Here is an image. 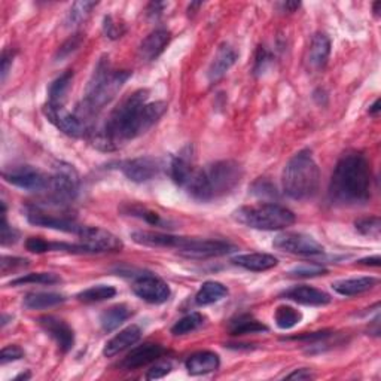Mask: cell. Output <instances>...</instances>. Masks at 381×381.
<instances>
[{"mask_svg": "<svg viewBox=\"0 0 381 381\" xmlns=\"http://www.w3.org/2000/svg\"><path fill=\"white\" fill-rule=\"evenodd\" d=\"M149 93L139 90L119 103L94 137V145L102 150H114L154 127L166 114L164 102H148Z\"/></svg>", "mask_w": 381, "mask_h": 381, "instance_id": "cell-1", "label": "cell"}, {"mask_svg": "<svg viewBox=\"0 0 381 381\" xmlns=\"http://www.w3.org/2000/svg\"><path fill=\"white\" fill-rule=\"evenodd\" d=\"M371 166L362 152L348 150L334 169L329 199L340 205H362L371 199Z\"/></svg>", "mask_w": 381, "mask_h": 381, "instance_id": "cell-2", "label": "cell"}, {"mask_svg": "<svg viewBox=\"0 0 381 381\" xmlns=\"http://www.w3.org/2000/svg\"><path fill=\"white\" fill-rule=\"evenodd\" d=\"M243 178V170L235 161L224 160L203 169H194L183 188L192 199L212 201L230 194Z\"/></svg>", "mask_w": 381, "mask_h": 381, "instance_id": "cell-3", "label": "cell"}, {"mask_svg": "<svg viewBox=\"0 0 381 381\" xmlns=\"http://www.w3.org/2000/svg\"><path fill=\"white\" fill-rule=\"evenodd\" d=\"M130 76H132V73L127 70H114L109 61L102 59L97 64L88 85H86L82 102V114L78 115L82 121L85 123L84 118L95 115L106 104L111 103Z\"/></svg>", "mask_w": 381, "mask_h": 381, "instance_id": "cell-4", "label": "cell"}, {"mask_svg": "<svg viewBox=\"0 0 381 381\" xmlns=\"http://www.w3.org/2000/svg\"><path fill=\"white\" fill-rule=\"evenodd\" d=\"M283 191L293 200H309L319 191L320 170L311 150L302 149L283 169Z\"/></svg>", "mask_w": 381, "mask_h": 381, "instance_id": "cell-5", "label": "cell"}, {"mask_svg": "<svg viewBox=\"0 0 381 381\" xmlns=\"http://www.w3.org/2000/svg\"><path fill=\"white\" fill-rule=\"evenodd\" d=\"M233 217L244 226L263 231H277L295 224V215L279 204L244 205L233 213Z\"/></svg>", "mask_w": 381, "mask_h": 381, "instance_id": "cell-6", "label": "cell"}, {"mask_svg": "<svg viewBox=\"0 0 381 381\" xmlns=\"http://www.w3.org/2000/svg\"><path fill=\"white\" fill-rule=\"evenodd\" d=\"M79 189V176L73 166L59 162L56 170L51 174V183L47 194L57 205H63L73 201L78 195Z\"/></svg>", "mask_w": 381, "mask_h": 381, "instance_id": "cell-7", "label": "cell"}, {"mask_svg": "<svg viewBox=\"0 0 381 381\" xmlns=\"http://www.w3.org/2000/svg\"><path fill=\"white\" fill-rule=\"evenodd\" d=\"M26 216L29 222L36 226L49 228V230H57V231L70 233L76 235H78L84 228V225H79L73 219V217H69L68 215H59L56 212H49L47 210L45 205H39V204L27 205Z\"/></svg>", "mask_w": 381, "mask_h": 381, "instance_id": "cell-8", "label": "cell"}, {"mask_svg": "<svg viewBox=\"0 0 381 381\" xmlns=\"http://www.w3.org/2000/svg\"><path fill=\"white\" fill-rule=\"evenodd\" d=\"M3 179L17 188L30 192H48L51 176L31 166H17L3 171Z\"/></svg>", "mask_w": 381, "mask_h": 381, "instance_id": "cell-9", "label": "cell"}, {"mask_svg": "<svg viewBox=\"0 0 381 381\" xmlns=\"http://www.w3.org/2000/svg\"><path fill=\"white\" fill-rule=\"evenodd\" d=\"M81 246L84 247L85 254H104V252H118L123 249V242L119 237L106 231L103 228L97 226H85L78 234Z\"/></svg>", "mask_w": 381, "mask_h": 381, "instance_id": "cell-10", "label": "cell"}, {"mask_svg": "<svg viewBox=\"0 0 381 381\" xmlns=\"http://www.w3.org/2000/svg\"><path fill=\"white\" fill-rule=\"evenodd\" d=\"M43 114L49 119V123L56 125L61 133L70 137H82L88 132V125H86L78 115L70 114L68 109L60 103L48 102L43 106Z\"/></svg>", "mask_w": 381, "mask_h": 381, "instance_id": "cell-11", "label": "cell"}, {"mask_svg": "<svg viewBox=\"0 0 381 381\" xmlns=\"http://www.w3.org/2000/svg\"><path fill=\"white\" fill-rule=\"evenodd\" d=\"M273 246L281 252L302 256H314L323 254V246L316 242L311 235L301 233H285L274 238Z\"/></svg>", "mask_w": 381, "mask_h": 381, "instance_id": "cell-12", "label": "cell"}, {"mask_svg": "<svg viewBox=\"0 0 381 381\" xmlns=\"http://www.w3.org/2000/svg\"><path fill=\"white\" fill-rule=\"evenodd\" d=\"M235 250V246L222 240H203V238H185L178 252L187 258H213L228 255Z\"/></svg>", "mask_w": 381, "mask_h": 381, "instance_id": "cell-13", "label": "cell"}, {"mask_svg": "<svg viewBox=\"0 0 381 381\" xmlns=\"http://www.w3.org/2000/svg\"><path fill=\"white\" fill-rule=\"evenodd\" d=\"M121 171L125 178L136 183H143L157 178L162 170V162L154 157H140L121 162Z\"/></svg>", "mask_w": 381, "mask_h": 381, "instance_id": "cell-14", "label": "cell"}, {"mask_svg": "<svg viewBox=\"0 0 381 381\" xmlns=\"http://www.w3.org/2000/svg\"><path fill=\"white\" fill-rule=\"evenodd\" d=\"M133 292L139 298L149 304H162L170 298V288L167 283L152 274L140 276L133 283Z\"/></svg>", "mask_w": 381, "mask_h": 381, "instance_id": "cell-15", "label": "cell"}, {"mask_svg": "<svg viewBox=\"0 0 381 381\" xmlns=\"http://www.w3.org/2000/svg\"><path fill=\"white\" fill-rule=\"evenodd\" d=\"M39 325L59 344L61 352L68 353L69 350H72L75 344V334L66 322L59 318H54V316H43V318L39 319Z\"/></svg>", "mask_w": 381, "mask_h": 381, "instance_id": "cell-16", "label": "cell"}, {"mask_svg": "<svg viewBox=\"0 0 381 381\" xmlns=\"http://www.w3.org/2000/svg\"><path fill=\"white\" fill-rule=\"evenodd\" d=\"M164 353H166V348L162 345L154 344V343H146L143 345L133 348V350L124 357V361L121 362V368L127 369V371H132V369L146 366L152 362L158 361V359Z\"/></svg>", "mask_w": 381, "mask_h": 381, "instance_id": "cell-17", "label": "cell"}, {"mask_svg": "<svg viewBox=\"0 0 381 381\" xmlns=\"http://www.w3.org/2000/svg\"><path fill=\"white\" fill-rule=\"evenodd\" d=\"M170 31L166 29H157L149 33L139 47V57L141 61L157 60L170 42Z\"/></svg>", "mask_w": 381, "mask_h": 381, "instance_id": "cell-18", "label": "cell"}, {"mask_svg": "<svg viewBox=\"0 0 381 381\" xmlns=\"http://www.w3.org/2000/svg\"><path fill=\"white\" fill-rule=\"evenodd\" d=\"M285 298L293 302L304 304V306H326V304L331 302V297L328 295V293L307 285L295 286L286 290Z\"/></svg>", "mask_w": 381, "mask_h": 381, "instance_id": "cell-19", "label": "cell"}, {"mask_svg": "<svg viewBox=\"0 0 381 381\" xmlns=\"http://www.w3.org/2000/svg\"><path fill=\"white\" fill-rule=\"evenodd\" d=\"M141 336V331L137 325H130L125 329L116 334L112 340H109L103 348L106 357H114L115 355L124 352L125 348L136 344Z\"/></svg>", "mask_w": 381, "mask_h": 381, "instance_id": "cell-20", "label": "cell"}, {"mask_svg": "<svg viewBox=\"0 0 381 381\" xmlns=\"http://www.w3.org/2000/svg\"><path fill=\"white\" fill-rule=\"evenodd\" d=\"M133 242L141 246L149 247H169V249H179L183 243L185 237H178L164 233H154V231H134L132 233Z\"/></svg>", "mask_w": 381, "mask_h": 381, "instance_id": "cell-21", "label": "cell"}, {"mask_svg": "<svg viewBox=\"0 0 381 381\" xmlns=\"http://www.w3.org/2000/svg\"><path fill=\"white\" fill-rule=\"evenodd\" d=\"M235 60H237L235 49L228 45V43H224V45L219 49H217L216 56H215V59L210 64V68H209V72H208L209 81L212 84L219 81L222 76L234 66Z\"/></svg>", "mask_w": 381, "mask_h": 381, "instance_id": "cell-22", "label": "cell"}, {"mask_svg": "<svg viewBox=\"0 0 381 381\" xmlns=\"http://www.w3.org/2000/svg\"><path fill=\"white\" fill-rule=\"evenodd\" d=\"M331 54V40L325 33H316L311 39L309 54H307V63L309 68L314 70H320L325 68V64L328 63Z\"/></svg>", "mask_w": 381, "mask_h": 381, "instance_id": "cell-23", "label": "cell"}, {"mask_svg": "<svg viewBox=\"0 0 381 381\" xmlns=\"http://www.w3.org/2000/svg\"><path fill=\"white\" fill-rule=\"evenodd\" d=\"M221 365V359L213 352H197L191 355L185 366L191 375H204L216 371Z\"/></svg>", "mask_w": 381, "mask_h": 381, "instance_id": "cell-24", "label": "cell"}, {"mask_svg": "<svg viewBox=\"0 0 381 381\" xmlns=\"http://www.w3.org/2000/svg\"><path fill=\"white\" fill-rule=\"evenodd\" d=\"M233 264L249 271H267L274 268L279 261L270 254H246L238 255L233 259Z\"/></svg>", "mask_w": 381, "mask_h": 381, "instance_id": "cell-25", "label": "cell"}, {"mask_svg": "<svg viewBox=\"0 0 381 381\" xmlns=\"http://www.w3.org/2000/svg\"><path fill=\"white\" fill-rule=\"evenodd\" d=\"M378 283L375 277H357V279H345L332 283V289L343 297H353L373 289Z\"/></svg>", "mask_w": 381, "mask_h": 381, "instance_id": "cell-26", "label": "cell"}, {"mask_svg": "<svg viewBox=\"0 0 381 381\" xmlns=\"http://www.w3.org/2000/svg\"><path fill=\"white\" fill-rule=\"evenodd\" d=\"M132 309H130L127 304H116V306L104 310L100 316V325L103 331H115L130 318V316H132Z\"/></svg>", "mask_w": 381, "mask_h": 381, "instance_id": "cell-27", "label": "cell"}, {"mask_svg": "<svg viewBox=\"0 0 381 381\" xmlns=\"http://www.w3.org/2000/svg\"><path fill=\"white\" fill-rule=\"evenodd\" d=\"M66 301L60 293L54 292H31L27 293L24 298V307L29 310H42V309H49L56 307L59 304H63Z\"/></svg>", "mask_w": 381, "mask_h": 381, "instance_id": "cell-28", "label": "cell"}, {"mask_svg": "<svg viewBox=\"0 0 381 381\" xmlns=\"http://www.w3.org/2000/svg\"><path fill=\"white\" fill-rule=\"evenodd\" d=\"M228 295V289L219 281H205L204 285L197 292V297H195V302L199 304L200 307L210 306L217 301L224 300Z\"/></svg>", "mask_w": 381, "mask_h": 381, "instance_id": "cell-29", "label": "cell"}, {"mask_svg": "<svg viewBox=\"0 0 381 381\" xmlns=\"http://www.w3.org/2000/svg\"><path fill=\"white\" fill-rule=\"evenodd\" d=\"M72 81H73V72L72 70H66L63 75H60L59 78L49 85V90H48L49 102L63 104L64 99H66V95L70 90Z\"/></svg>", "mask_w": 381, "mask_h": 381, "instance_id": "cell-30", "label": "cell"}, {"mask_svg": "<svg viewBox=\"0 0 381 381\" xmlns=\"http://www.w3.org/2000/svg\"><path fill=\"white\" fill-rule=\"evenodd\" d=\"M115 295H116V289L114 286L97 285L78 293V300L85 304H93V302H102L106 300H111Z\"/></svg>", "mask_w": 381, "mask_h": 381, "instance_id": "cell-31", "label": "cell"}, {"mask_svg": "<svg viewBox=\"0 0 381 381\" xmlns=\"http://www.w3.org/2000/svg\"><path fill=\"white\" fill-rule=\"evenodd\" d=\"M125 213H128L130 216L139 217V219H143L150 225H155V226H160V228H171L170 221L164 219V217H162L161 215L149 210L148 208H145V205H139V204L127 205Z\"/></svg>", "mask_w": 381, "mask_h": 381, "instance_id": "cell-32", "label": "cell"}, {"mask_svg": "<svg viewBox=\"0 0 381 381\" xmlns=\"http://www.w3.org/2000/svg\"><path fill=\"white\" fill-rule=\"evenodd\" d=\"M230 331L233 335H246V334H256V332H265L268 328L265 325L255 320L250 316H240L237 320L231 322Z\"/></svg>", "mask_w": 381, "mask_h": 381, "instance_id": "cell-33", "label": "cell"}, {"mask_svg": "<svg viewBox=\"0 0 381 381\" xmlns=\"http://www.w3.org/2000/svg\"><path fill=\"white\" fill-rule=\"evenodd\" d=\"M274 320L280 329H290L302 320V313L289 306H280L274 313Z\"/></svg>", "mask_w": 381, "mask_h": 381, "instance_id": "cell-34", "label": "cell"}, {"mask_svg": "<svg viewBox=\"0 0 381 381\" xmlns=\"http://www.w3.org/2000/svg\"><path fill=\"white\" fill-rule=\"evenodd\" d=\"M194 167L192 164L189 162V158L187 157H176L173 161H171V164H170V176L171 179L176 182L179 187L183 188V185L185 182L188 180L189 178V174L192 173Z\"/></svg>", "mask_w": 381, "mask_h": 381, "instance_id": "cell-35", "label": "cell"}, {"mask_svg": "<svg viewBox=\"0 0 381 381\" xmlns=\"http://www.w3.org/2000/svg\"><path fill=\"white\" fill-rule=\"evenodd\" d=\"M204 325V318L200 313H191L188 316H185L179 322L174 323L171 328L173 335H187L194 331H197L199 328Z\"/></svg>", "mask_w": 381, "mask_h": 381, "instance_id": "cell-36", "label": "cell"}, {"mask_svg": "<svg viewBox=\"0 0 381 381\" xmlns=\"http://www.w3.org/2000/svg\"><path fill=\"white\" fill-rule=\"evenodd\" d=\"M61 281V279L54 273H31L26 274L23 277H18L9 283L10 286H21L29 285V283H36V285H56V283Z\"/></svg>", "mask_w": 381, "mask_h": 381, "instance_id": "cell-37", "label": "cell"}, {"mask_svg": "<svg viewBox=\"0 0 381 381\" xmlns=\"http://www.w3.org/2000/svg\"><path fill=\"white\" fill-rule=\"evenodd\" d=\"M95 6H97V2H86V0H84V2H76L72 6V9L69 10L68 24L69 26L81 24L82 21L91 14L93 8H95Z\"/></svg>", "mask_w": 381, "mask_h": 381, "instance_id": "cell-38", "label": "cell"}, {"mask_svg": "<svg viewBox=\"0 0 381 381\" xmlns=\"http://www.w3.org/2000/svg\"><path fill=\"white\" fill-rule=\"evenodd\" d=\"M356 230L362 235L378 238L380 237V219L377 216L371 217H364V219H359L355 222Z\"/></svg>", "mask_w": 381, "mask_h": 381, "instance_id": "cell-39", "label": "cell"}, {"mask_svg": "<svg viewBox=\"0 0 381 381\" xmlns=\"http://www.w3.org/2000/svg\"><path fill=\"white\" fill-rule=\"evenodd\" d=\"M323 274H326V268L319 264H301L289 271L290 277H300V279L318 277Z\"/></svg>", "mask_w": 381, "mask_h": 381, "instance_id": "cell-40", "label": "cell"}, {"mask_svg": "<svg viewBox=\"0 0 381 381\" xmlns=\"http://www.w3.org/2000/svg\"><path fill=\"white\" fill-rule=\"evenodd\" d=\"M18 240V231L14 230L13 226L8 225L6 221V208L5 203H2V244H14Z\"/></svg>", "mask_w": 381, "mask_h": 381, "instance_id": "cell-41", "label": "cell"}, {"mask_svg": "<svg viewBox=\"0 0 381 381\" xmlns=\"http://www.w3.org/2000/svg\"><path fill=\"white\" fill-rule=\"evenodd\" d=\"M81 42H82L81 35H75V36H72L66 43H64L63 47H60L56 59L60 61V60H63V59L69 57L70 54H73L76 49H78V48L81 47Z\"/></svg>", "mask_w": 381, "mask_h": 381, "instance_id": "cell-42", "label": "cell"}, {"mask_svg": "<svg viewBox=\"0 0 381 381\" xmlns=\"http://www.w3.org/2000/svg\"><path fill=\"white\" fill-rule=\"evenodd\" d=\"M23 356H24L23 348L18 345H8L3 348L2 353H0V364L6 365L8 362L18 361V359H21Z\"/></svg>", "mask_w": 381, "mask_h": 381, "instance_id": "cell-43", "label": "cell"}, {"mask_svg": "<svg viewBox=\"0 0 381 381\" xmlns=\"http://www.w3.org/2000/svg\"><path fill=\"white\" fill-rule=\"evenodd\" d=\"M26 247H27L29 252H33V254L51 252V243L43 240V238H40V237H30L26 242Z\"/></svg>", "mask_w": 381, "mask_h": 381, "instance_id": "cell-44", "label": "cell"}, {"mask_svg": "<svg viewBox=\"0 0 381 381\" xmlns=\"http://www.w3.org/2000/svg\"><path fill=\"white\" fill-rule=\"evenodd\" d=\"M2 273L8 274L9 271H15L18 268H24L29 265V261L23 259V258H10V256H3L2 258Z\"/></svg>", "mask_w": 381, "mask_h": 381, "instance_id": "cell-45", "label": "cell"}, {"mask_svg": "<svg viewBox=\"0 0 381 381\" xmlns=\"http://www.w3.org/2000/svg\"><path fill=\"white\" fill-rule=\"evenodd\" d=\"M171 364L170 362H157L150 369H148L146 378L148 380H158L166 377L167 374L171 373Z\"/></svg>", "mask_w": 381, "mask_h": 381, "instance_id": "cell-46", "label": "cell"}, {"mask_svg": "<svg viewBox=\"0 0 381 381\" xmlns=\"http://www.w3.org/2000/svg\"><path fill=\"white\" fill-rule=\"evenodd\" d=\"M103 27H104V33L107 35V38H111V39L121 38L124 35V31H125L124 27L118 26V23H115L112 17H106L104 18V26Z\"/></svg>", "mask_w": 381, "mask_h": 381, "instance_id": "cell-47", "label": "cell"}, {"mask_svg": "<svg viewBox=\"0 0 381 381\" xmlns=\"http://www.w3.org/2000/svg\"><path fill=\"white\" fill-rule=\"evenodd\" d=\"M13 60H14L13 52L3 51V54H2V82H5L6 75L9 72V68L13 66Z\"/></svg>", "mask_w": 381, "mask_h": 381, "instance_id": "cell-48", "label": "cell"}, {"mask_svg": "<svg viewBox=\"0 0 381 381\" xmlns=\"http://www.w3.org/2000/svg\"><path fill=\"white\" fill-rule=\"evenodd\" d=\"M286 378L289 380H310V378H314V374L310 371V369H297V371L290 373L289 375H286Z\"/></svg>", "mask_w": 381, "mask_h": 381, "instance_id": "cell-49", "label": "cell"}, {"mask_svg": "<svg viewBox=\"0 0 381 381\" xmlns=\"http://www.w3.org/2000/svg\"><path fill=\"white\" fill-rule=\"evenodd\" d=\"M359 264L362 265H373V267H378L380 265V256H373V258H365L359 261Z\"/></svg>", "mask_w": 381, "mask_h": 381, "instance_id": "cell-50", "label": "cell"}, {"mask_svg": "<svg viewBox=\"0 0 381 381\" xmlns=\"http://www.w3.org/2000/svg\"><path fill=\"white\" fill-rule=\"evenodd\" d=\"M378 112H380V100H375L374 104H373L371 107H369V114L374 115V116H377Z\"/></svg>", "mask_w": 381, "mask_h": 381, "instance_id": "cell-51", "label": "cell"}, {"mask_svg": "<svg viewBox=\"0 0 381 381\" xmlns=\"http://www.w3.org/2000/svg\"><path fill=\"white\" fill-rule=\"evenodd\" d=\"M380 6H381V2H375V3H374V14H375L377 17L380 15V10H378Z\"/></svg>", "mask_w": 381, "mask_h": 381, "instance_id": "cell-52", "label": "cell"}, {"mask_svg": "<svg viewBox=\"0 0 381 381\" xmlns=\"http://www.w3.org/2000/svg\"><path fill=\"white\" fill-rule=\"evenodd\" d=\"M26 380V378H30V374H21V375H18L15 380Z\"/></svg>", "mask_w": 381, "mask_h": 381, "instance_id": "cell-53", "label": "cell"}]
</instances>
